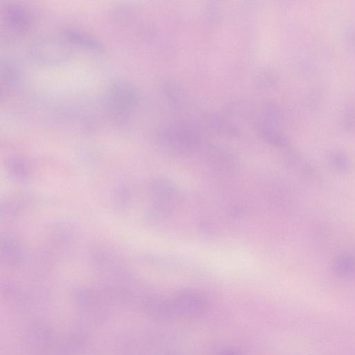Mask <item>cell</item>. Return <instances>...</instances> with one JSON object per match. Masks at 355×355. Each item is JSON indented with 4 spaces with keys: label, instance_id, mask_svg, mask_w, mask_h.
Returning <instances> with one entry per match:
<instances>
[{
    "label": "cell",
    "instance_id": "obj_3",
    "mask_svg": "<svg viewBox=\"0 0 355 355\" xmlns=\"http://www.w3.org/2000/svg\"><path fill=\"white\" fill-rule=\"evenodd\" d=\"M64 35L66 38L71 43L94 50H100L102 48L101 44L96 40L83 32L71 29L66 31Z\"/></svg>",
    "mask_w": 355,
    "mask_h": 355
},
{
    "label": "cell",
    "instance_id": "obj_2",
    "mask_svg": "<svg viewBox=\"0 0 355 355\" xmlns=\"http://www.w3.org/2000/svg\"><path fill=\"white\" fill-rule=\"evenodd\" d=\"M5 19L10 28L19 32L26 31L31 23L30 17L26 10L17 5L6 6Z\"/></svg>",
    "mask_w": 355,
    "mask_h": 355
},
{
    "label": "cell",
    "instance_id": "obj_1",
    "mask_svg": "<svg viewBox=\"0 0 355 355\" xmlns=\"http://www.w3.org/2000/svg\"><path fill=\"white\" fill-rule=\"evenodd\" d=\"M135 100V92L130 85L119 83L113 85L109 89L105 103L112 112L123 114L130 110Z\"/></svg>",
    "mask_w": 355,
    "mask_h": 355
},
{
    "label": "cell",
    "instance_id": "obj_4",
    "mask_svg": "<svg viewBox=\"0 0 355 355\" xmlns=\"http://www.w3.org/2000/svg\"><path fill=\"white\" fill-rule=\"evenodd\" d=\"M3 78H6V82H12L16 80L18 71L11 64L6 63L5 67L2 68Z\"/></svg>",
    "mask_w": 355,
    "mask_h": 355
}]
</instances>
